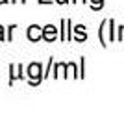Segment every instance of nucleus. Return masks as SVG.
<instances>
[{
    "label": "nucleus",
    "mask_w": 124,
    "mask_h": 124,
    "mask_svg": "<svg viewBox=\"0 0 124 124\" xmlns=\"http://www.w3.org/2000/svg\"><path fill=\"white\" fill-rule=\"evenodd\" d=\"M28 78L31 80V85H37V83L43 80V67L39 63H31L30 67H28Z\"/></svg>",
    "instance_id": "f257e3e1"
},
{
    "label": "nucleus",
    "mask_w": 124,
    "mask_h": 124,
    "mask_svg": "<svg viewBox=\"0 0 124 124\" xmlns=\"http://www.w3.org/2000/svg\"><path fill=\"white\" fill-rule=\"evenodd\" d=\"M56 37H57V28L54 24H48V26L43 28V39H45V41H50L52 43Z\"/></svg>",
    "instance_id": "f03ea898"
},
{
    "label": "nucleus",
    "mask_w": 124,
    "mask_h": 124,
    "mask_svg": "<svg viewBox=\"0 0 124 124\" xmlns=\"http://www.w3.org/2000/svg\"><path fill=\"white\" fill-rule=\"evenodd\" d=\"M28 39H30V41H39V39H43V28H39L37 24H31L30 28H28Z\"/></svg>",
    "instance_id": "7ed1b4c3"
},
{
    "label": "nucleus",
    "mask_w": 124,
    "mask_h": 124,
    "mask_svg": "<svg viewBox=\"0 0 124 124\" xmlns=\"http://www.w3.org/2000/svg\"><path fill=\"white\" fill-rule=\"evenodd\" d=\"M21 70H22V67H21V65H11V78H9V82L17 80V78H22Z\"/></svg>",
    "instance_id": "20e7f679"
},
{
    "label": "nucleus",
    "mask_w": 124,
    "mask_h": 124,
    "mask_svg": "<svg viewBox=\"0 0 124 124\" xmlns=\"http://www.w3.org/2000/svg\"><path fill=\"white\" fill-rule=\"evenodd\" d=\"M74 31H76V39H78V41H83V39H85L83 26H76V28H74Z\"/></svg>",
    "instance_id": "39448f33"
},
{
    "label": "nucleus",
    "mask_w": 124,
    "mask_h": 124,
    "mask_svg": "<svg viewBox=\"0 0 124 124\" xmlns=\"http://www.w3.org/2000/svg\"><path fill=\"white\" fill-rule=\"evenodd\" d=\"M102 6V0H93V8L96 9V8H100Z\"/></svg>",
    "instance_id": "423d86ee"
},
{
    "label": "nucleus",
    "mask_w": 124,
    "mask_h": 124,
    "mask_svg": "<svg viewBox=\"0 0 124 124\" xmlns=\"http://www.w3.org/2000/svg\"><path fill=\"white\" fill-rule=\"evenodd\" d=\"M0 41H4V28L0 26Z\"/></svg>",
    "instance_id": "0eeeda50"
},
{
    "label": "nucleus",
    "mask_w": 124,
    "mask_h": 124,
    "mask_svg": "<svg viewBox=\"0 0 124 124\" xmlns=\"http://www.w3.org/2000/svg\"><path fill=\"white\" fill-rule=\"evenodd\" d=\"M65 2H67V0H57V4H65Z\"/></svg>",
    "instance_id": "6e6552de"
},
{
    "label": "nucleus",
    "mask_w": 124,
    "mask_h": 124,
    "mask_svg": "<svg viewBox=\"0 0 124 124\" xmlns=\"http://www.w3.org/2000/svg\"><path fill=\"white\" fill-rule=\"evenodd\" d=\"M11 2H26V0H11Z\"/></svg>",
    "instance_id": "1a4fd4ad"
},
{
    "label": "nucleus",
    "mask_w": 124,
    "mask_h": 124,
    "mask_svg": "<svg viewBox=\"0 0 124 124\" xmlns=\"http://www.w3.org/2000/svg\"><path fill=\"white\" fill-rule=\"evenodd\" d=\"M6 2H8V0H0V4H6Z\"/></svg>",
    "instance_id": "9d476101"
}]
</instances>
